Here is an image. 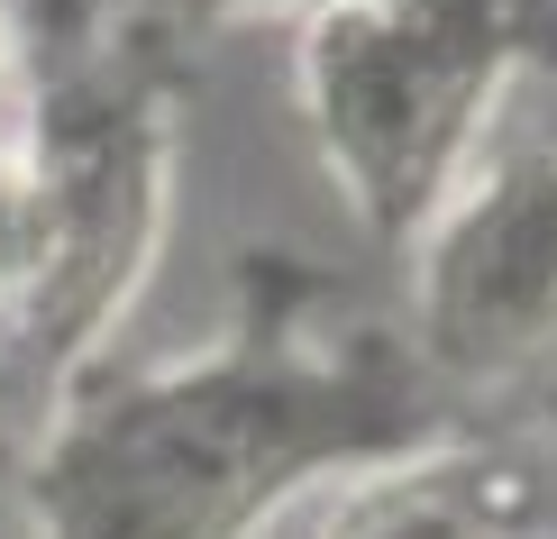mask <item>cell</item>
I'll list each match as a JSON object with an SVG mask.
<instances>
[{
	"label": "cell",
	"instance_id": "obj_4",
	"mask_svg": "<svg viewBox=\"0 0 557 539\" xmlns=\"http://www.w3.org/2000/svg\"><path fill=\"white\" fill-rule=\"evenodd\" d=\"M411 266V357L448 393L512 384L557 357V137L503 147L457 183Z\"/></svg>",
	"mask_w": 557,
	"mask_h": 539
},
{
	"label": "cell",
	"instance_id": "obj_6",
	"mask_svg": "<svg viewBox=\"0 0 557 539\" xmlns=\"http://www.w3.org/2000/svg\"><path fill=\"white\" fill-rule=\"evenodd\" d=\"M46 266H55V210H46V174L10 110L0 120V347L28 320V302L46 293Z\"/></svg>",
	"mask_w": 557,
	"mask_h": 539
},
{
	"label": "cell",
	"instance_id": "obj_5",
	"mask_svg": "<svg viewBox=\"0 0 557 539\" xmlns=\"http://www.w3.org/2000/svg\"><path fill=\"white\" fill-rule=\"evenodd\" d=\"M512 530H521L512 476L494 457H475L467 439L375 466V476L338 485L320 512V539H512Z\"/></svg>",
	"mask_w": 557,
	"mask_h": 539
},
{
	"label": "cell",
	"instance_id": "obj_7",
	"mask_svg": "<svg viewBox=\"0 0 557 539\" xmlns=\"http://www.w3.org/2000/svg\"><path fill=\"white\" fill-rule=\"evenodd\" d=\"M311 10H330V0H156V19L165 28H247V19H311Z\"/></svg>",
	"mask_w": 557,
	"mask_h": 539
},
{
	"label": "cell",
	"instance_id": "obj_1",
	"mask_svg": "<svg viewBox=\"0 0 557 539\" xmlns=\"http://www.w3.org/2000/svg\"><path fill=\"white\" fill-rule=\"evenodd\" d=\"M457 403L384 320L257 293L165 366H91L46 403L18 476L28 539H265L301 494L448 449Z\"/></svg>",
	"mask_w": 557,
	"mask_h": 539
},
{
	"label": "cell",
	"instance_id": "obj_2",
	"mask_svg": "<svg viewBox=\"0 0 557 539\" xmlns=\"http://www.w3.org/2000/svg\"><path fill=\"white\" fill-rule=\"evenodd\" d=\"M540 64H557V0H330L293 28L311 156L393 256L494 156L503 101Z\"/></svg>",
	"mask_w": 557,
	"mask_h": 539
},
{
	"label": "cell",
	"instance_id": "obj_8",
	"mask_svg": "<svg viewBox=\"0 0 557 539\" xmlns=\"http://www.w3.org/2000/svg\"><path fill=\"white\" fill-rule=\"evenodd\" d=\"M18 83H28V28H18V10L0 0V120L18 110Z\"/></svg>",
	"mask_w": 557,
	"mask_h": 539
},
{
	"label": "cell",
	"instance_id": "obj_3",
	"mask_svg": "<svg viewBox=\"0 0 557 539\" xmlns=\"http://www.w3.org/2000/svg\"><path fill=\"white\" fill-rule=\"evenodd\" d=\"M18 137H28L46 210H55V266L10 357L37 403L83 384L110 357V330L147 293L174 229V83L147 46L120 28H83L18 83Z\"/></svg>",
	"mask_w": 557,
	"mask_h": 539
},
{
	"label": "cell",
	"instance_id": "obj_9",
	"mask_svg": "<svg viewBox=\"0 0 557 539\" xmlns=\"http://www.w3.org/2000/svg\"><path fill=\"white\" fill-rule=\"evenodd\" d=\"M512 539H540V530H512Z\"/></svg>",
	"mask_w": 557,
	"mask_h": 539
}]
</instances>
